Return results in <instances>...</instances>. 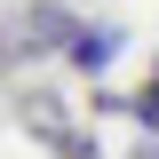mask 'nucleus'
I'll return each mask as SVG.
<instances>
[{"instance_id":"obj_2","label":"nucleus","mask_w":159,"mask_h":159,"mask_svg":"<svg viewBox=\"0 0 159 159\" xmlns=\"http://www.w3.org/2000/svg\"><path fill=\"white\" fill-rule=\"evenodd\" d=\"M127 48V32L119 24H72V40H64V56H72V72H111V56Z\"/></svg>"},{"instance_id":"obj_3","label":"nucleus","mask_w":159,"mask_h":159,"mask_svg":"<svg viewBox=\"0 0 159 159\" xmlns=\"http://www.w3.org/2000/svg\"><path fill=\"white\" fill-rule=\"evenodd\" d=\"M24 127H32L48 151H72V135H80V127H72V103H64V96H24Z\"/></svg>"},{"instance_id":"obj_4","label":"nucleus","mask_w":159,"mask_h":159,"mask_svg":"<svg viewBox=\"0 0 159 159\" xmlns=\"http://www.w3.org/2000/svg\"><path fill=\"white\" fill-rule=\"evenodd\" d=\"M127 111H135L143 127H151V135H159V72H151V80H143V88H135V103H127Z\"/></svg>"},{"instance_id":"obj_1","label":"nucleus","mask_w":159,"mask_h":159,"mask_svg":"<svg viewBox=\"0 0 159 159\" xmlns=\"http://www.w3.org/2000/svg\"><path fill=\"white\" fill-rule=\"evenodd\" d=\"M72 8H48V0H40V8H24L16 16V32H8V56H56L64 40H72Z\"/></svg>"},{"instance_id":"obj_5","label":"nucleus","mask_w":159,"mask_h":159,"mask_svg":"<svg viewBox=\"0 0 159 159\" xmlns=\"http://www.w3.org/2000/svg\"><path fill=\"white\" fill-rule=\"evenodd\" d=\"M143 159H159V151H143Z\"/></svg>"}]
</instances>
